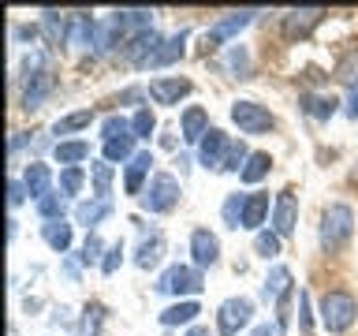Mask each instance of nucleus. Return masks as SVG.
Returning <instances> with one entry per match:
<instances>
[{"instance_id":"obj_26","label":"nucleus","mask_w":358,"mask_h":336,"mask_svg":"<svg viewBox=\"0 0 358 336\" xmlns=\"http://www.w3.org/2000/svg\"><path fill=\"white\" fill-rule=\"evenodd\" d=\"M41 235H45V243H49L56 254H64L67 246H71V224H67L64 217H60V220H45Z\"/></svg>"},{"instance_id":"obj_42","label":"nucleus","mask_w":358,"mask_h":336,"mask_svg":"<svg viewBox=\"0 0 358 336\" xmlns=\"http://www.w3.org/2000/svg\"><path fill=\"white\" fill-rule=\"evenodd\" d=\"M254 251L262 258H276L280 254V235L276 232H257L254 235Z\"/></svg>"},{"instance_id":"obj_4","label":"nucleus","mask_w":358,"mask_h":336,"mask_svg":"<svg viewBox=\"0 0 358 336\" xmlns=\"http://www.w3.org/2000/svg\"><path fill=\"white\" fill-rule=\"evenodd\" d=\"M201 288H206V280H201L198 265H172L161 273V280H157V291H161V295H198Z\"/></svg>"},{"instance_id":"obj_2","label":"nucleus","mask_w":358,"mask_h":336,"mask_svg":"<svg viewBox=\"0 0 358 336\" xmlns=\"http://www.w3.org/2000/svg\"><path fill=\"white\" fill-rule=\"evenodd\" d=\"M358 318V302L347 291H324L321 295V325L329 332H347Z\"/></svg>"},{"instance_id":"obj_45","label":"nucleus","mask_w":358,"mask_h":336,"mask_svg":"<svg viewBox=\"0 0 358 336\" xmlns=\"http://www.w3.org/2000/svg\"><path fill=\"white\" fill-rule=\"evenodd\" d=\"M299 329L302 332H313V318H310V291H299Z\"/></svg>"},{"instance_id":"obj_44","label":"nucleus","mask_w":358,"mask_h":336,"mask_svg":"<svg viewBox=\"0 0 358 336\" xmlns=\"http://www.w3.org/2000/svg\"><path fill=\"white\" fill-rule=\"evenodd\" d=\"M101 251H105L101 235H97V232H90V235H86V243H83V265H90V262H105V258H101Z\"/></svg>"},{"instance_id":"obj_41","label":"nucleus","mask_w":358,"mask_h":336,"mask_svg":"<svg viewBox=\"0 0 358 336\" xmlns=\"http://www.w3.org/2000/svg\"><path fill=\"white\" fill-rule=\"evenodd\" d=\"M131 131H134V139H150V134L157 131V120H153V112H150V108H138V112H134V120H131Z\"/></svg>"},{"instance_id":"obj_24","label":"nucleus","mask_w":358,"mask_h":336,"mask_svg":"<svg viewBox=\"0 0 358 336\" xmlns=\"http://www.w3.org/2000/svg\"><path fill=\"white\" fill-rule=\"evenodd\" d=\"M97 41V22L90 19V15H71V41L67 45H78V49H90V45Z\"/></svg>"},{"instance_id":"obj_10","label":"nucleus","mask_w":358,"mask_h":336,"mask_svg":"<svg viewBox=\"0 0 358 336\" xmlns=\"http://www.w3.org/2000/svg\"><path fill=\"white\" fill-rule=\"evenodd\" d=\"M250 19H254V11H228L224 19H217V22L209 27V34H206V49H217L224 38H231V34H239L243 27H250Z\"/></svg>"},{"instance_id":"obj_25","label":"nucleus","mask_w":358,"mask_h":336,"mask_svg":"<svg viewBox=\"0 0 358 336\" xmlns=\"http://www.w3.org/2000/svg\"><path fill=\"white\" fill-rule=\"evenodd\" d=\"M112 213V202L108 198H97V202H78L75 206V220L78 224H86V228H94L97 220H105Z\"/></svg>"},{"instance_id":"obj_36","label":"nucleus","mask_w":358,"mask_h":336,"mask_svg":"<svg viewBox=\"0 0 358 336\" xmlns=\"http://www.w3.org/2000/svg\"><path fill=\"white\" fill-rule=\"evenodd\" d=\"M127 134H134V131H131V123L123 120V116H108L105 123H101V139H105V142L127 139Z\"/></svg>"},{"instance_id":"obj_31","label":"nucleus","mask_w":358,"mask_h":336,"mask_svg":"<svg viewBox=\"0 0 358 336\" xmlns=\"http://www.w3.org/2000/svg\"><path fill=\"white\" fill-rule=\"evenodd\" d=\"M105 302H86L83 307V321H78V329H83V336H97L101 325H105Z\"/></svg>"},{"instance_id":"obj_50","label":"nucleus","mask_w":358,"mask_h":336,"mask_svg":"<svg viewBox=\"0 0 358 336\" xmlns=\"http://www.w3.org/2000/svg\"><path fill=\"white\" fill-rule=\"evenodd\" d=\"M187 336H213V332L206 329V325H194V329H187Z\"/></svg>"},{"instance_id":"obj_38","label":"nucleus","mask_w":358,"mask_h":336,"mask_svg":"<svg viewBox=\"0 0 358 336\" xmlns=\"http://www.w3.org/2000/svg\"><path fill=\"white\" fill-rule=\"evenodd\" d=\"M243 206H246V195H228V202H224V224L228 228L243 224Z\"/></svg>"},{"instance_id":"obj_5","label":"nucleus","mask_w":358,"mask_h":336,"mask_svg":"<svg viewBox=\"0 0 358 336\" xmlns=\"http://www.w3.org/2000/svg\"><path fill=\"white\" fill-rule=\"evenodd\" d=\"M254 318V302L250 299H224L217 310V332L220 336H239V329H246Z\"/></svg>"},{"instance_id":"obj_14","label":"nucleus","mask_w":358,"mask_h":336,"mask_svg":"<svg viewBox=\"0 0 358 336\" xmlns=\"http://www.w3.org/2000/svg\"><path fill=\"white\" fill-rule=\"evenodd\" d=\"M190 94V83L187 78H153L150 83V97L157 105H179V97Z\"/></svg>"},{"instance_id":"obj_17","label":"nucleus","mask_w":358,"mask_h":336,"mask_svg":"<svg viewBox=\"0 0 358 336\" xmlns=\"http://www.w3.org/2000/svg\"><path fill=\"white\" fill-rule=\"evenodd\" d=\"M52 94V71H41V75H30L27 78V90H22V108L34 112L41 108V101Z\"/></svg>"},{"instance_id":"obj_11","label":"nucleus","mask_w":358,"mask_h":336,"mask_svg":"<svg viewBox=\"0 0 358 336\" xmlns=\"http://www.w3.org/2000/svg\"><path fill=\"white\" fill-rule=\"evenodd\" d=\"M190 258H194L198 269L217 265V258H220V239H217V235H213L209 228H194V235H190Z\"/></svg>"},{"instance_id":"obj_7","label":"nucleus","mask_w":358,"mask_h":336,"mask_svg":"<svg viewBox=\"0 0 358 336\" xmlns=\"http://www.w3.org/2000/svg\"><path fill=\"white\" fill-rule=\"evenodd\" d=\"M161 45H164L161 34H157V30H145V34H138V38H131L127 45H123V60H127L131 67H150L153 56L161 52Z\"/></svg>"},{"instance_id":"obj_23","label":"nucleus","mask_w":358,"mask_h":336,"mask_svg":"<svg viewBox=\"0 0 358 336\" xmlns=\"http://www.w3.org/2000/svg\"><path fill=\"white\" fill-rule=\"evenodd\" d=\"M183 52H187V30H179V34H172V38H164L161 52L153 56L150 67H153V71H157V67H168V64H176Z\"/></svg>"},{"instance_id":"obj_48","label":"nucleus","mask_w":358,"mask_h":336,"mask_svg":"<svg viewBox=\"0 0 358 336\" xmlns=\"http://www.w3.org/2000/svg\"><path fill=\"white\" fill-rule=\"evenodd\" d=\"M347 116H351V120H358V86L351 90V97H347Z\"/></svg>"},{"instance_id":"obj_3","label":"nucleus","mask_w":358,"mask_h":336,"mask_svg":"<svg viewBox=\"0 0 358 336\" xmlns=\"http://www.w3.org/2000/svg\"><path fill=\"white\" fill-rule=\"evenodd\" d=\"M138 202H142L145 213H168V209H176V202H179V179L168 176V172H157L150 179V187L142 190Z\"/></svg>"},{"instance_id":"obj_30","label":"nucleus","mask_w":358,"mask_h":336,"mask_svg":"<svg viewBox=\"0 0 358 336\" xmlns=\"http://www.w3.org/2000/svg\"><path fill=\"white\" fill-rule=\"evenodd\" d=\"M268 168H273V157L257 150V153H250V161L243 164L239 179H243V183H257V179H265V176H268Z\"/></svg>"},{"instance_id":"obj_32","label":"nucleus","mask_w":358,"mask_h":336,"mask_svg":"<svg viewBox=\"0 0 358 336\" xmlns=\"http://www.w3.org/2000/svg\"><path fill=\"white\" fill-rule=\"evenodd\" d=\"M336 83H343V86H358V49H351V52H343L340 56V64H336Z\"/></svg>"},{"instance_id":"obj_52","label":"nucleus","mask_w":358,"mask_h":336,"mask_svg":"<svg viewBox=\"0 0 358 336\" xmlns=\"http://www.w3.org/2000/svg\"><path fill=\"white\" fill-rule=\"evenodd\" d=\"M351 183L358 187V168H351Z\"/></svg>"},{"instance_id":"obj_19","label":"nucleus","mask_w":358,"mask_h":336,"mask_svg":"<svg viewBox=\"0 0 358 336\" xmlns=\"http://www.w3.org/2000/svg\"><path fill=\"white\" fill-rule=\"evenodd\" d=\"M179 131H183L187 142H201V139L209 134V112L198 108V105H190V108L183 112V120H179Z\"/></svg>"},{"instance_id":"obj_37","label":"nucleus","mask_w":358,"mask_h":336,"mask_svg":"<svg viewBox=\"0 0 358 336\" xmlns=\"http://www.w3.org/2000/svg\"><path fill=\"white\" fill-rule=\"evenodd\" d=\"M90 176H94V190H97V198H108L112 164H108V161H97V164H90Z\"/></svg>"},{"instance_id":"obj_13","label":"nucleus","mask_w":358,"mask_h":336,"mask_svg":"<svg viewBox=\"0 0 358 336\" xmlns=\"http://www.w3.org/2000/svg\"><path fill=\"white\" fill-rule=\"evenodd\" d=\"M112 27L120 30V38H138V34L150 30V11H145V8L112 11Z\"/></svg>"},{"instance_id":"obj_46","label":"nucleus","mask_w":358,"mask_h":336,"mask_svg":"<svg viewBox=\"0 0 358 336\" xmlns=\"http://www.w3.org/2000/svg\"><path fill=\"white\" fill-rule=\"evenodd\" d=\"M120 262H123V243H112L105 251V262H101V273H116Z\"/></svg>"},{"instance_id":"obj_18","label":"nucleus","mask_w":358,"mask_h":336,"mask_svg":"<svg viewBox=\"0 0 358 336\" xmlns=\"http://www.w3.org/2000/svg\"><path fill=\"white\" fill-rule=\"evenodd\" d=\"M295 291V284H291V269L287 265H273V273L265 276V284H262V295L268 302H280L284 295H291Z\"/></svg>"},{"instance_id":"obj_22","label":"nucleus","mask_w":358,"mask_h":336,"mask_svg":"<svg viewBox=\"0 0 358 336\" xmlns=\"http://www.w3.org/2000/svg\"><path fill=\"white\" fill-rule=\"evenodd\" d=\"M201 314V307L194 299H183V302H176V307H168V310H161V325L164 329H176V325H190Z\"/></svg>"},{"instance_id":"obj_39","label":"nucleus","mask_w":358,"mask_h":336,"mask_svg":"<svg viewBox=\"0 0 358 336\" xmlns=\"http://www.w3.org/2000/svg\"><path fill=\"white\" fill-rule=\"evenodd\" d=\"M38 213L45 220H60L64 217V195H56V190H49L41 202H38Z\"/></svg>"},{"instance_id":"obj_16","label":"nucleus","mask_w":358,"mask_h":336,"mask_svg":"<svg viewBox=\"0 0 358 336\" xmlns=\"http://www.w3.org/2000/svg\"><path fill=\"white\" fill-rule=\"evenodd\" d=\"M150 168H153V153L150 150H138L127 161V179H123V187H127V195H138L142 198V179L150 176Z\"/></svg>"},{"instance_id":"obj_8","label":"nucleus","mask_w":358,"mask_h":336,"mask_svg":"<svg viewBox=\"0 0 358 336\" xmlns=\"http://www.w3.org/2000/svg\"><path fill=\"white\" fill-rule=\"evenodd\" d=\"M295 224H299V198L291 187H284L273 202V232L280 239H287V235L295 232Z\"/></svg>"},{"instance_id":"obj_29","label":"nucleus","mask_w":358,"mask_h":336,"mask_svg":"<svg viewBox=\"0 0 358 336\" xmlns=\"http://www.w3.org/2000/svg\"><path fill=\"white\" fill-rule=\"evenodd\" d=\"M90 157V142L83 139H75V142H56V161L67 164V168H75L78 161H86Z\"/></svg>"},{"instance_id":"obj_40","label":"nucleus","mask_w":358,"mask_h":336,"mask_svg":"<svg viewBox=\"0 0 358 336\" xmlns=\"http://www.w3.org/2000/svg\"><path fill=\"white\" fill-rule=\"evenodd\" d=\"M250 161V153H246V146L243 142H231L228 146V157H224V168L220 172H243V164Z\"/></svg>"},{"instance_id":"obj_35","label":"nucleus","mask_w":358,"mask_h":336,"mask_svg":"<svg viewBox=\"0 0 358 336\" xmlns=\"http://www.w3.org/2000/svg\"><path fill=\"white\" fill-rule=\"evenodd\" d=\"M134 157V134H127V139H116V142H105V161H131Z\"/></svg>"},{"instance_id":"obj_1","label":"nucleus","mask_w":358,"mask_h":336,"mask_svg":"<svg viewBox=\"0 0 358 336\" xmlns=\"http://www.w3.org/2000/svg\"><path fill=\"white\" fill-rule=\"evenodd\" d=\"M355 232V213L351 206H343V202H332V206H324L321 213V246L324 251H340V246L351 239Z\"/></svg>"},{"instance_id":"obj_47","label":"nucleus","mask_w":358,"mask_h":336,"mask_svg":"<svg viewBox=\"0 0 358 336\" xmlns=\"http://www.w3.org/2000/svg\"><path fill=\"white\" fill-rule=\"evenodd\" d=\"M22 198H27V183H22V179H11V183H8V202H11V206H19Z\"/></svg>"},{"instance_id":"obj_33","label":"nucleus","mask_w":358,"mask_h":336,"mask_svg":"<svg viewBox=\"0 0 358 336\" xmlns=\"http://www.w3.org/2000/svg\"><path fill=\"white\" fill-rule=\"evenodd\" d=\"M224 64H228V71L235 78H250V52H246V45H231Z\"/></svg>"},{"instance_id":"obj_12","label":"nucleus","mask_w":358,"mask_h":336,"mask_svg":"<svg viewBox=\"0 0 358 336\" xmlns=\"http://www.w3.org/2000/svg\"><path fill=\"white\" fill-rule=\"evenodd\" d=\"M228 139H224L220 127H209V134L201 139V150H198V161L206 168H224V157H228Z\"/></svg>"},{"instance_id":"obj_49","label":"nucleus","mask_w":358,"mask_h":336,"mask_svg":"<svg viewBox=\"0 0 358 336\" xmlns=\"http://www.w3.org/2000/svg\"><path fill=\"white\" fill-rule=\"evenodd\" d=\"M15 38H22V41H34V38H38V27H15Z\"/></svg>"},{"instance_id":"obj_51","label":"nucleus","mask_w":358,"mask_h":336,"mask_svg":"<svg viewBox=\"0 0 358 336\" xmlns=\"http://www.w3.org/2000/svg\"><path fill=\"white\" fill-rule=\"evenodd\" d=\"M250 336H273V329H268V325H257V329H254Z\"/></svg>"},{"instance_id":"obj_20","label":"nucleus","mask_w":358,"mask_h":336,"mask_svg":"<svg viewBox=\"0 0 358 336\" xmlns=\"http://www.w3.org/2000/svg\"><path fill=\"white\" fill-rule=\"evenodd\" d=\"M265 217H268V195H265V190H254V195H246L243 224H239V228H262Z\"/></svg>"},{"instance_id":"obj_6","label":"nucleus","mask_w":358,"mask_h":336,"mask_svg":"<svg viewBox=\"0 0 358 336\" xmlns=\"http://www.w3.org/2000/svg\"><path fill=\"white\" fill-rule=\"evenodd\" d=\"M231 120L239 123L243 134H262V131L276 127L273 112H268L265 105H257V101H235V105H231Z\"/></svg>"},{"instance_id":"obj_9","label":"nucleus","mask_w":358,"mask_h":336,"mask_svg":"<svg viewBox=\"0 0 358 336\" xmlns=\"http://www.w3.org/2000/svg\"><path fill=\"white\" fill-rule=\"evenodd\" d=\"M321 19H324L321 8H295V11H287V15H284V38H291V41L310 38V30L317 27Z\"/></svg>"},{"instance_id":"obj_43","label":"nucleus","mask_w":358,"mask_h":336,"mask_svg":"<svg viewBox=\"0 0 358 336\" xmlns=\"http://www.w3.org/2000/svg\"><path fill=\"white\" fill-rule=\"evenodd\" d=\"M83 179H86V172H83V168H64V172H60V190H64V195H78V187H83Z\"/></svg>"},{"instance_id":"obj_21","label":"nucleus","mask_w":358,"mask_h":336,"mask_svg":"<svg viewBox=\"0 0 358 336\" xmlns=\"http://www.w3.org/2000/svg\"><path fill=\"white\" fill-rule=\"evenodd\" d=\"M41 27H45V38L49 45H67L71 41V19H64L60 11H41Z\"/></svg>"},{"instance_id":"obj_28","label":"nucleus","mask_w":358,"mask_h":336,"mask_svg":"<svg viewBox=\"0 0 358 336\" xmlns=\"http://www.w3.org/2000/svg\"><path fill=\"white\" fill-rule=\"evenodd\" d=\"M161 258H164V239L153 232L150 239H142L138 254H134V265H138V269H153L157 262H161Z\"/></svg>"},{"instance_id":"obj_27","label":"nucleus","mask_w":358,"mask_h":336,"mask_svg":"<svg viewBox=\"0 0 358 336\" xmlns=\"http://www.w3.org/2000/svg\"><path fill=\"white\" fill-rule=\"evenodd\" d=\"M336 105H340V101H336L332 94H306L302 97V112L313 116V120H329L336 112Z\"/></svg>"},{"instance_id":"obj_15","label":"nucleus","mask_w":358,"mask_h":336,"mask_svg":"<svg viewBox=\"0 0 358 336\" xmlns=\"http://www.w3.org/2000/svg\"><path fill=\"white\" fill-rule=\"evenodd\" d=\"M22 183H27V195H30L34 202H41V198L52 190V172H49V164L30 161L27 172H22Z\"/></svg>"},{"instance_id":"obj_34","label":"nucleus","mask_w":358,"mask_h":336,"mask_svg":"<svg viewBox=\"0 0 358 336\" xmlns=\"http://www.w3.org/2000/svg\"><path fill=\"white\" fill-rule=\"evenodd\" d=\"M90 123H94V112H90V108H78V112H71V116L56 120L52 134H71V131H83V127H90Z\"/></svg>"}]
</instances>
